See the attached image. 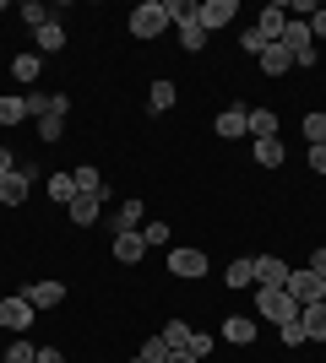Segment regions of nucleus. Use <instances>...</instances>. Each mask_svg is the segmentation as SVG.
<instances>
[{
  "label": "nucleus",
  "instance_id": "f257e3e1",
  "mask_svg": "<svg viewBox=\"0 0 326 363\" xmlns=\"http://www.w3.org/2000/svg\"><path fill=\"white\" fill-rule=\"evenodd\" d=\"M278 44L288 49V55H294V65H299V71L321 65V60H315V38H310V28H305V22H294V16H288V28H283V38H278Z\"/></svg>",
  "mask_w": 326,
  "mask_h": 363
},
{
  "label": "nucleus",
  "instance_id": "f03ea898",
  "mask_svg": "<svg viewBox=\"0 0 326 363\" xmlns=\"http://www.w3.org/2000/svg\"><path fill=\"white\" fill-rule=\"evenodd\" d=\"M256 315H261V320H278V325H283V320L299 315V303L288 298V288H256Z\"/></svg>",
  "mask_w": 326,
  "mask_h": 363
},
{
  "label": "nucleus",
  "instance_id": "7ed1b4c3",
  "mask_svg": "<svg viewBox=\"0 0 326 363\" xmlns=\"http://www.w3.org/2000/svg\"><path fill=\"white\" fill-rule=\"evenodd\" d=\"M163 28H169V16H163V0H141L136 11H131V38H158Z\"/></svg>",
  "mask_w": 326,
  "mask_h": 363
},
{
  "label": "nucleus",
  "instance_id": "20e7f679",
  "mask_svg": "<svg viewBox=\"0 0 326 363\" xmlns=\"http://www.w3.org/2000/svg\"><path fill=\"white\" fill-rule=\"evenodd\" d=\"M169 277H185V282L207 277V250H190V244H174V250H169Z\"/></svg>",
  "mask_w": 326,
  "mask_h": 363
},
{
  "label": "nucleus",
  "instance_id": "39448f33",
  "mask_svg": "<svg viewBox=\"0 0 326 363\" xmlns=\"http://www.w3.org/2000/svg\"><path fill=\"white\" fill-rule=\"evenodd\" d=\"M234 16H239V0H196V22H202V33L229 28Z\"/></svg>",
  "mask_w": 326,
  "mask_h": 363
},
{
  "label": "nucleus",
  "instance_id": "423d86ee",
  "mask_svg": "<svg viewBox=\"0 0 326 363\" xmlns=\"http://www.w3.org/2000/svg\"><path fill=\"white\" fill-rule=\"evenodd\" d=\"M283 288H288V298H294L299 309H310V303H321V288H326V282L305 266V272H288V282H283Z\"/></svg>",
  "mask_w": 326,
  "mask_h": 363
},
{
  "label": "nucleus",
  "instance_id": "0eeeda50",
  "mask_svg": "<svg viewBox=\"0 0 326 363\" xmlns=\"http://www.w3.org/2000/svg\"><path fill=\"white\" fill-rule=\"evenodd\" d=\"M33 315H38V309H33L28 298H22V293H16V298H0V325H6V331L11 336H22L33 325Z\"/></svg>",
  "mask_w": 326,
  "mask_h": 363
},
{
  "label": "nucleus",
  "instance_id": "6e6552de",
  "mask_svg": "<svg viewBox=\"0 0 326 363\" xmlns=\"http://www.w3.org/2000/svg\"><path fill=\"white\" fill-rule=\"evenodd\" d=\"M28 190H33V163H16V174L0 179V206H22Z\"/></svg>",
  "mask_w": 326,
  "mask_h": 363
},
{
  "label": "nucleus",
  "instance_id": "1a4fd4ad",
  "mask_svg": "<svg viewBox=\"0 0 326 363\" xmlns=\"http://www.w3.org/2000/svg\"><path fill=\"white\" fill-rule=\"evenodd\" d=\"M212 130L223 141H239V136H250V104H234V108H223L212 120Z\"/></svg>",
  "mask_w": 326,
  "mask_h": 363
},
{
  "label": "nucleus",
  "instance_id": "9d476101",
  "mask_svg": "<svg viewBox=\"0 0 326 363\" xmlns=\"http://www.w3.org/2000/svg\"><path fill=\"white\" fill-rule=\"evenodd\" d=\"M250 28L261 33L266 44H278V38H283V28H288V6H283V0H272V6H266V11L256 16V22H250Z\"/></svg>",
  "mask_w": 326,
  "mask_h": 363
},
{
  "label": "nucleus",
  "instance_id": "9b49d317",
  "mask_svg": "<svg viewBox=\"0 0 326 363\" xmlns=\"http://www.w3.org/2000/svg\"><path fill=\"white\" fill-rule=\"evenodd\" d=\"M288 272H294V266H288L283 255H256V288H283Z\"/></svg>",
  "mask_w": 326,
  "mask_h": 363
},
{
  "label": "nucleus",
  "instance_id": "f8f14e48",
  "mask_svg": "<svg viewBox=\"0 0 326 363\" xmlns=\"http://www.w3.org/2000/svg\"><path fill=\"white\" fill-rule=\"evenodd\" d=\"M22 298H28L33 309H60V303H65V288L55 282V277H44V282H28V293H22Z\"/></svg>",
  "mask_w": 326,
  "mask_h": 363
},
{
  "label": "nucleus",
  "instance_id": "ddd939ff",
  "mask_svg": "<svg viewBox=\"0 0 326 363\" xmlns=\"http://www.w3.org/2000/svg\"><path fill=\"white\" fill-rule=\"evenodd\" d=\"M174 33H180V49H185V55H202L207 33H202V22H196V6H185V16L174 22Z\"/></svg>",
  "mask_w": 326,
  "mask_h": 363
},
{
  "label": "nucleus",
  "instance_id": "4468645a",
  "mask_svg": "<svg viewBox=\"0 0 326 363\" xmlns=\"http://www.w3.org/2000/svg\"><path fill=\"white\" fill-rule=\"evenodd\" d=\"M141 223H147L141 201H136V196H125L120 206H114V233H141Z\"/></svg>",
  "mask_w": 326,
  "mask_h": 363
},
{
  "label": "nucleus",
  "instance_id": "2eb2a0df",
  "mask_svg": "<svg viewBox=\"0 0 326 363\" xmlns=\"http://www.w3.org/2000/svg\"><path fill=\"white\" fill-rule=\"evenodd\" d=\"M223 342L250 347V342H256V320H250V315H229V320H223Z\"/></svg>",
  "mask_w": 326,
  "mask_h": 363
},
{
  "label": "nucleus",
  "instance_id": "dca6fc26",
  "mask_svg": "<svg viewBox=\"0 0 326 363\" xmlns=\"http://www.w3.org/2000/svg\"><path fill=\"white\" fill-rule=\"evenodd\" d=\"M141 255H147V239H141V233H114V260H120V266H136Z\"/></svg>",
  "mask_w": 326,
  "mask_h": 363
},
{
  "label": "nucleus",
  "instance_id": "f3484780",
  "mask_svg": "<svg viewBox=\"0 0 326 363\" xmlns=\"http://www.w3.org/2000/svg\"><path fill=\"white\" fill-rule=\"evenodd\" d=\"M256 60H261V71H266V76H288V71H294V55H288L283 44H266Z\"/></svg>",
  "mask_w": 326,
  "mask_h": 363
},
{
  "label": "nucleus",
  "instance_id": "a211bd4d",
  "mask_svg": "<svg viewBox=\"0 0 326 363\" xmlns=\"http://www.w3.org/2000/svg\"><path fill=\"white\" fill-rule=\"evenodd\" d=\"M65 212H71V223H77V228H93V223H98V212H104V196H77L71 206H65Z\"/></svg>",
  "mask_w": 326,
  "mask_h": 363
},
{
  "label": "nucleus",
  "instance_id": "6ab92c4d",
  "mask_svg": "<svg viewBox=\"0 0 326 363\" xmlns=\"http://www.w3.org/2000/svg\"><path fill=\"white\" fill-rule=\"evenodd\" d=\"M22 120H33L28 98H22V92H6V98H0V130H11V125H22Z\"/></svg>",
  "mask_w": 326,
  "mask_h": 363
},
{
  "label": "nucleus",
  "instance_id": "aec40b11",
  "mask_svg": "<svg viewBox=\"0 0 326 363\" xmlns=\"http://www.w3.org/2000/svg\"><path fill=\"white\" fill-rule=\"evenodd\" d=\"M33 38H38V49H44V55H60V49H65V28L55 22V16H49V22L33 33Z\"/></svg>",
  "mask_w": 326,
  "mask_h": 363
},
{
  "label": "nucleus",
  "instance_id": "412c9836",
  "mask_svg": "<svg viewBox=\"0 0 326 363\" xmlns=\"http://www.w3.org/2000/svg\"><path fill=\"white\" fill-rule=\"evenodd\" d=\"M174 98H180V92H174V82H163V76H158L153 87H147V108H153V114H163V108H174Z\"/></svg>",
  "mask_w": 326,
  "mask_h": 363
},
{
  "label": "nucleus",
  "instance_id": "4be33fe9",
  "mask_svg": "<svg viewBox=\"0 0 326 363\" xmlns=\"http://www.w3.org/2000/svg\"><path fill=\"white\" fill-rule=\"evenodd\" d=\"M250 157H256L261 168H283V157H288V152H283V141L272 136V141H256V147H250Z\"/></svg>",
  "mask_w": 326,
  "mask_h": 363
},
{
  "label": "nucleus",
  "instance_id": "5701e85b",
  "mask_svg": "<svg viewBox=\"0 0 326 363\" xmlns=\"http://www.w3.org/2000/svg\"><path fill=\"white\" fill-rule=\"evenodd\" d=\"M250 136L272 141V136H278V114H272V108H250Z\"/></svg>",
  "mask_w": 326,
  "mask_h": 363
},
{
  "label": "nucleus",
  "instance_id": "b1692460",
  "mask_svg": "<svg viewBox=\"0 0 326 363\" xmlns=\"http://www.w3.org/2000/svg\"><path fill=\"white\" fill-rule=\"evenodd\" d=\"M299 320H305V336H310V342H326V303L299 309Z\"/></svg>",
  "mask_w": 326,
  "mask_h": 363
},
{
  "label": "nucleus",
  "instance_id": "393cba45",
  "mask_svg": "<svg viewBox=\"0 0 326 363\" xmlns=\"http://www.w3.org/2000/svg\"><path fill=\"white\" fill-rule=\"evenodd\" d=\"M223 282H229V288H256V260H229Z\"/></svg>",
  "mask_w": 326,
  "mask_h": 363
},
{
  "label": "nucleus",
  "instance_id": "a878e982",
  "mask_svg": "<svg viewBox=\"0 0 326 363\" xmlns=\"http://www.w3.org/2000/svg\"><path fill=\"white\" fill-rule=\"evenodd\" d=\"M71 179H77V196H104V201H109V190H104V174H98V168H77Z\"/></svg>",
  "mask_w": 326,
  "mask_h": 363
},
{
  "label": "nucleus",
  "instance_id": "bb28decb",
  "mask_svg": "<svg viewBox=\"0 0 326 363\" xmlns=\"http://www.w3.org/2000/svg\"><path fill=\"white\" fill-rule=\"evenodd\" d=\"M38 125V141H44V147H55V141L65 136V114H44V120H33Z\"/></svg>",
  "mask_w": 326,
  "mask_h": 363
},
{
  "label": "nucleus",
  "instance_id": "cd10ccee",
  "mask_svg": "<svg viewBox=\"0 0 326 363\" xmlns=\"http://www.w3.org/2000/svg\"><path fill=\"white\" fill-rule=\"evenodd\" d=\"M49 196L60 201V206H71V201H77V179H71V174H49Z\"/></svg>",
  "mask_w": 326,
  "mask_h": 363
},
{
  "label": "nucleus",
  "instance_id": "c85d7f7f",
  "mask_svg": "<svg viewBox=\"0 0 326 363\" xmlns=\"http://www.w3.org/2000/svg\"><path fill=\"white\" fill-rule=\"evenodd\" d=\"M278 336H283V347H305V342H310V336H305V320H283V325H278Z\"/></svg>",
  "mask_w": 326,
  "mask_h": 363
},
{
  "label": "nucleus",
  "instance_id": "c756f323",
  "mask_svg": "<svg viewBox=\"0 0 326 363\" xmlns=\"http://www.w3.org/2000/svg\"><path fill=\"white\" fill-rule=\"evenodd\" d=\"M136 358H141V363H169V342H163V336H147Z\"/></svg>",
  "mask_w": 326,
  "mask_h": 363
},
{
  "label": "nucleus",
  "instance_id": "7c9ffc66",
  "mask_svg": "<svg viewBox=\"0 0 326 363\" xmlns=\"http://www.w3.org/2000/svg\"><path fill=\"white\" fill-rule=\"evenodd\" d=\"M38 71H44V60H38V55H16V60H11V76H16V82H33Z\"/></svg>",
  "mask_w": 326,
  "mask_h": 363
},
{
  "label": "nucleus",
  "instance_id": "2f4dec72",
  "mask_svg": "<svg viewBox=\"0 0 326 363\" xmlns=\"http://www.w3.org/2000/svg\"><path fill=\"white\" fill-rule=\"evenodd\" d=\"M299 130H305V141H310V147H326V114H305V125H299Z\"/></svg>",
  "mask_w": 326,
  "mask_h": 363
},
{
  "label": "nucleus",
  "instance_id": "473e14b6",
  "mask_svg": "<svg viewBox=\"0 0 326 363\" xmlns=\"http://www.w3.org/2000/svg\"><path fill=\"white\" fill-rule=\"evenodd\" d=\"M33 358H38V347H33L28 336H16L11 347H6V358H0V363H33Z\"/></svg>",
  "mask_w": 326,
  "mask_h": 363
},
{
  "label": "nucleus",
  "instance_id": "72a5a7b5",
  "mask_svg": "<svg viewBox=\"0 0 326 363\" xmlns=\"http://www.w3.org/2000/svg\"><path fill=\"white\" fill-rule=\"evenodd\" d=\"M163 342H169V352L185 347V342H190V325H185V320H163Z\"/></svg>",
  "mask_w": 326,
  "mask_h": 363
},
{
  "label": "nucleus",
  "instance_id": "f704fd0d",
  "mask_svg": "<svg viewBox=\"0 0 326 363\" xmlns=\"http://www.w3.org/2000/svg\"><path fill=\"white\" fill-rule=\"evenodd\" d=\"M185 352H190V358H196V363H207V358H212V336H207V331H190Z\"/></svg>",
  "mask_w": 326,
  "mask_h": 363
},
{
  "label": "nucleus",
  "instance_id": "c9c22d12",
  "mask_svg": "<svg viewBox=\"0 0 326 363\" xmlns=\"http://www.w3.org/2000/svg\"><path fill=\"white\" fill-rule=\"evenodd\" d=\"M22 22H28V28L38 33V28H44V22H49V6H38V0H28V6H22Z\"/></svg>",
  "mask_w": 326,
  "mask_h": 363
},
{
  "label": "nucleus",
  "instance_id": "e433bc0d",
  "mask_svg": "<svg viewBox=\"0 0 326 363\" xmlns=\"http://www.w3.org/2000/svg\"><path fill=\"white\" fill-rule=\"evenodd\" d=\"M141 239H147V250L169 244V223H141Z\"/></svg>",
  "mask_w": 326,
  "mask_h": 363
},
{
  "label": "nucleus",
  "instance_id": "4c0bfd02",
  "mask_svg": "<svg viewBox=\"0 0 326 363\" xmlns=\"http://www.w3.org/2000/svg\"><path fill=\"white\" fill-rule=\"evenodd\" d=\"M239 49H245V55H261V49H266V38H261L256 28H245V33H239Z\"/></svg>",
  "mask_w": 326,
  "mask_h": 363
},
{
  "label": "nucleus",
  "instance_id": "58836bf2",
  "mask_svg": "<svg viewBox=\"0 0 326 363\" xmlns=\"http://www.w3.org/2000/svg\"><path fill=\"white\" fill-rule=\"evenodd\" d=\"M305 28H310V38H315V44H321V38H326V6H321V11H315V16H310V22H305Z\"/></svg>",
  "mask_w": 326,
  "mask_h": 363
},
{
  "label": "nucleus",
  "instance_id": "ea45409f",
  "mask_svg": "<svg viewBox=\"0 0 326 363\" xmlns=\"http://www.w3.org/2000/svg\"><path fill=\"white\" fill-rule=\"evenodd\" d=\"M49 114H71V98H65V92H49Z\"/></svg>",
  "mask_w": 326,
  "mask_h": 363
},
{
  "label": "nucleus",
  "instance_id": "a19ab883",
  "mask_svg": "<svg viewBox=\"0 0 326 363\" xmlns=\"http://www.w3.org/2000/svg\"><path fill=\"white\" fill-rule=\"evenodd\" d=\"M6 174H16V152L11 147H0V179H6Z\"/></svg>",
  "mask_w": 326,
  "mask_h": 363
},
{
  "label": "nucleus",
  "instance_id": "79ce46f5",
  "mask_svg": "<svg viewBox=\"0 0 326 363\" xmlns=\"http://www.w3.org/2000/svg\"><path fill=\"white\" fill-rule=\"evenodd\" d=\"M33 363H65V352L60 347H38V358H33Z\"/></svg>",
  "mask_w": 326,
  "mask_h": 363
},
{
  "label": "nucleus",
  "instance_id": "37998d69",
  "mask_svg": "<svg viewBox=\"0 0 326 363\" xmlns=\"http://www.w3.org/2000/svg\"><path fill=\"white\" fill-rule=\"evenodd\" d=\"M310 168H315V174L326 179V147H310Z\"/></svg>",
  "mask_w": 326,
  "mask_h": 363
},
{
  "label": "nucleus",
  "instance_id": "c03bdc74",
  "mask_svg": "<svg viewBox=\"0 0 326 363\" xmlns=\"http://www.w3.org/2000/svg\"><path fill=\"white\" fill-rule=\"evenodd\" d=\"M310 272H315V277L326 282V250H315V255H310Z\"/></svg>",
  "mask_w": 326,
  "mask_h": 363
},
{
  "label": "nucleus",
  "instance_id": "a18cd8bd",
  "mask_svg": "<svg viewBox=\"0 0 326 363\" xmlns=\"http://www.w3.org/2000/svg\"><path fill=\"white\" fill-rule=\"evenodd\" d=\"M169 363H196V358H190L185 347H174V352H169Z\"/></svg>",
  "mask_w": 326,
  "mask_h": 363
},
{
  "label": "nucleus",
  "instance_id": "49530a36",
  "mask_svg": "<svg viewBox=\"0 0 326 363\" xmlns=\"http://www.w3.org/2000/svg\"><path fill=\"white\" fill-rule=\"evenodd\" d=\"M321 303H326V288H321Z\"/></svg>",
  "mask_w": 326,
  "mask_h": 363
},
{
  "label": "nucleus",
  "instance_id": "de8ad7c7",
  "mask_svg": "<svg viewBox=\"0 0 326 363\" xmlns=\"http://www.w3.org/2000/svg\"><path fill=\"white\" fill-rule=\"evenodd\" d=\"M131 363H141V358H131Z\"/></svg>",
  "mask_w": 326,
  "mask_h": 363
}]
</instances>
